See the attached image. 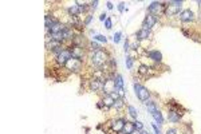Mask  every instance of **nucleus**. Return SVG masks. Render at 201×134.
<instances>
[{
  "label": "nucleus",
  "instance_id": "f257e3e1",
  "mask_svg": "<svg viewBox=\"0 0 201 134\" xmlns=\"http://www.w3.org/2000/svg\"><path fill=\"white\" fill-rule=\"evenodd\" d=\"M109 54L103 50H99V51H95L93 52V55L90 58V62L94 67L99 69V71L105 74V67H107V60H109Z\"/></svg>",
  "mask_w": 201,
  "mask_h": 134
},
{
  "label": "nucleus",
  "instance_id": "f03ea898",
  "mask_svg": "<svg viewBox=\"0 0 201 134\" xmlns=\"http://www.w3.org/2000/svg\"><path fill=\"white\" fill-rule=\"evenodd\" d=\"M181 4L182 2H169L165 6V16H174L177 13H181Z\"/></svg>",
  "mask_w": 201,
  "mask_h": 134
},
{
  "label": "nucleus",
  "instance_id": "7ed1b4c3",
  "mask_svg": "<svg viewBox=\"0 0 201 134\" xmlns=\"http://www.w3.org/2000/svg\"><path fill=\"white\" fill-rule=\"evenodd\" d=\"M134 91H136V95L140 101H142V102L149 101L150 91L147 90L145 86H142V84H140V83H134Z\"/></svg>",
  "mask_w": 201,
  "mask_h": 134
},
{
  "label": "nucleus",
  "instance_id": "20e7f679",
  "mask_svg": "<svg viewBox=\"0 0 201 134\" xmlns=\"http://www.w3.org/2000/svg\"><path fill=\"white\" fill-rule=\"evenodd\" d=\"M71 58H73V56H71V51H70V48H69V47H66L65 50L59 54V55H56V56H55V62H56V65H58V66L65 67V66H66V63L71 59Z\"/></svg>",
  "mask_w": 201,
  "mask_h": 134
},
{
  "label": "nucleus",
  "instance_id": "39448f33",
  "mask_svg": "<svg viewBox=\"0 0 201 134\" xmlns=\"http://www.w3.org/2000/svg\"><path fill=\"white\" fill-rule=\"evenodd\" d=\"M147 12H149L150 15H154V16H158V15H161V13H164L165 12L164 3H161V2H153L149 7H147Z\"/></svg>",
  "mask_w": 201,
  "mask_h": 134
},
{
  "label": "nucleus",
  "instance_id": "423d86ee",
  "mask_svg": "<svg viewBox=\"0 0 201 134\" xmlns=\"http://www.w3.org/2000/svg\"><path fill=\"white\" fill-rule=\"evenodd\" d=\"M82 66H83V62L79 60V59H75V58H71V59L66 63V70L69 71H74V73H78V71L82 70Z\"/></svg>",
  "mask_w": 201,
  "mask_h": 134
},
{
  "label": "nucleus",
  "instance_id": "0eeeda50",
  "mask_svg": "<svg viewBox=\"0 0 201 134\" xmlns=\"http://www.w3.org/2000/svg\"><path fill=\"white\" fill-rule=\"evenodd\" d=\"M103 79L102 78H93L90 79L89 82V87H90L91 91H95V93H99V91H103Z\"/></svg>",
  "mask_w": 201,
  "mask_h": 134
},
{
  "label": "nucleus",
  "instance_id": "6e6552de",
  "mask_svg": "<svg viewBox=\"0 0 201 134\" xmlns=\"http://www.w3.org/2000/svg\"><path fill=\"white\" fill-rule=\"evenodd\" d=\"M125 123H126V121H125L123 118H115V119H111L109 125H110L111 130H113L114 133H122L123 127H125Z\"/></svg>",
  "mask_w": 201,
  "mask_h": 134
},
{
  "label": "nucleus",
  "instance_id": "1a4fd4ad",
  "mask_svg": "<svg viewBox=\"0 0 201 134\" xmlns=\"http://www.w3.org/2000/svg\"><path fill=\"white\" fill-rule=\"evenodd\" d=\"M69 48H70V51H71V56L75 58V59H79V60L83 62V59L86 58V48L77 47V46H71Z\"/></svg>",
  "mask_w": 201,
  "mask_h": 134
},
{
  "label": "nucleus",
  "instance_id": "9d476101",
  "mask_svg": "<svg viewBox=\"0 0 201 134\" xmlns=\"http://www.w3.org/2000/svg\"><path fill=\"white\" fill-rule=\"evenodd\" d=\"M157 22H158V17H157V16L147 13L146 17L144 19V22H142V27H141V28H144V30H149V31H150V30L156 26V23H157Z\"/></svg>",
  "mask_w": 201,
  "mask_h": 134
},
{
  "label": "nucleus",
  "instance_id": "9b49d317",
  "mask_svg": "<svg viewBox=\"0 0 201 134\" xmlns=\"http://www.w3.org/2000/svg\"><path fill=\"white\" fill-rule=\"evenodd\" d=\"M71 43H73V46H77V47H83V48L89 47V42H87L86 39H84L83 35H80V34L74 35V38H73V40H71Z\"/></svg>",
  "mask_w": 201,
  "mask_h": 134
},
{
  "label": "nucleus",
  "instance_id": "f8f14e48",
  "mask_svg": "<svg viewBox=\"0 0 201 134\" xmlns=\"http://www.w3.org/2000/svg\"><path fill=\"white\" fill-rule=\"evenodd\" d=\"M180 20L182 23H189V22L194 20V13L192 10H184L180 13Z\"/></svg>",
  "mask_w": 201,
  "mask_h": 134
},
{
  "label": "nucleus",
  "instance_id": "ddd939ff",
  "mask_svg": "<svg viewBox=\"0 0 201 134\" xmlns=\"http://www.w3.org/2000/svg\"><path fill=\"white\" fill-rule=\"evenodd\" d=\"M99 102L102 103V106H103V110H109L113 107L114 102H115V98H113L111 95H103Z\"/></svg>",
  "mask_w": 201,
  "mask_h": 134
},
{
  "label": "nucleus",
  "instance_id": "4468645a",
  "mask_svg": "<svg viewBox=\"0 0 201 134\" xmlns=\"http://www.w3.org/2000/svg\"><path fill=\"white\" fill-rule=\"evenodd\" d=\"M181 113H178V111L176 110H172V109H169L168 111V119H169V122H172V123H178L181 121Z\"/></svg>",
  "mask_w": 201,
  "mask_h": 134
},
{
  "label": "nucleus",
  "instance_id": "2eb2a0df",
  "mask_svg": "<svg viewBox=\"0 0 201 134\" xmlns=\"http://www.w3.org/2000/svg\"><path fill=\"white\" fill-rule=\"evenodd\" d=\"M150 36V31L149 30H144V28H140L137 31L136 34V39L137 40H145V39H149Z\"/></svg>",
  "mask_w": 201,
  "mask_h": 134
},
{
  "label": "nucleus",
  "instance_id": "dca6fc26",
  "mask_svg": "<svg viewBox=\"0 0 201 134\" xmlns=\"http://www.w3.org/2000/svg\"><path fill=\"white\" fill-rule=\"evenodd\" d=\"M146 55L154 62H158V63L162 62V54H161L160 51H147Z\"/></svg>",
  "mask_w": 201,
  "mask_h": 134
},
{
  "label": "nucleus",
  "instance_id": "f3484780",
  "mask_svg": "<svg viewBox=\"0 0 201 134\" xmlns=\"http://www.w3.org/2000/svg\"><path fill=\"white\" fill-rule=\"evenodd\" d=\"M133 132H136L134 122H129V121H126V123H125V127H123V130H122V134H132Z\"/></svg>",
  "mask_w": 201,
  "mask_h": 134
},
{
  "label": "nucleus",
  "instance_id": "a211bd4d",
  "mask_svg": "<svg viewBox=\"0 0 201 134\" xmlns=\"http://www.w3.org/2000/svg\"><path fill=\"white\" fill-rule=\"evenodd\" d=\"M145 105H146V109L147 110H149V113L151 114V113H154V111L156 110H158V107H157V103H156V102L154 101H146L145 102Z\"/></svg>",
  "mask_w": 201,
  "mask_h": 134
},
{
  "label": "nucleus",
  "instance_id": "6ab92c4d",
  "mask_svg": "<svg viewBox=\"0 0 201 134\" xmlns=\"http://www.w3.org/2000/svg\"><path fill=\"white\" fill-rule=\"evenodd\" d=\"M114 82H115V89H123V78L121 74H117L114 78Z\"/></svg>",
  "mask_w": 201,
  "mask_h": 134
},
{
  "label": "nucleus",
  "instance_id": "aec40b11",
  "mask_svg": "<svg viewBox=\"0 0 201 134\" xmlns=\"http://www.w3.org/2000/svg\"><path fill=\"white\" fill-rule=\"evenodd\" d=\"M151 115H153V118L156 119V122H158L160 125L164 123V117H162V114H161L160 110H156L154 113H151Z\"/></svg>",
  "mask_w": 201,
  "mask_h": 134
},
{
  "label": "nucleus",
  "instance_id": "412c9836",
  "mask_svg": "<svg viewBox=\"0 0 201 134\" xmlns=\"http://www.w3.org/2000/svg\"><path fill=\"white\" fill-rule=\"evenodd\" d=\"M123 106H125V99L123 98H117L115 102H114V105H113V107L114 109H117V110H121Z\"/></svg>",
  "mask_w": 201,
  "mask_h": 134
},
{
  "label": "nucleus",
  "instance_id": "4be33fe9",
  "mask_svg": "<svg viewBox=\"0 0 201 134\" xmlns=\"http://www.w3.org/2000/svg\"><path fill=\"white\" fill-rule=\"evenodd\" d=\"M127 111H129V115H130L132 118H137V115H138V110H137L134 106L129 105V106H127Z\"/></svg>",
  "mask_w": 201,
  "mask_h": 134
},
{
  "label": "nucleus",
  "instance_id": "5701e85b",
  "mask_svg": "<svg viewBox=\"0 0 201 134\" xmlns=\"http://www.w3.org/2000/svg\"><path fill=\"white\" fill-rule=\"evenodd\" d=\"M149 71H150V67H149V66L141 65L140 69H138V74H141V75H147V73H149Z\"/></svg>",
  "mask_w": 201,
  "mask_h": 134
},
{
  "label": "nucleus",
  "instance_id": "b1692460",
  "mask_svg": "<svg viewBox=\"0 0 201 134\" xmlns=\"http://www.w3.org/2000/svg\"><path fill=\"white\" fill-rule=\"evenodd\" d=\"M133 63H134L133 58H132V56H127V58H126V66H127V69H129V70H132V69H133Z\"/></svg>",
  "mask_w": 201,
  "mask_h": 134
},
{
  "label": "nucleus",
  "instance_id": "393cba45",
  "mask_svg": "<svg viewBox=\"0 0 201 134\" xmlns=\"http://www.w3.org/2000/svg\"><path fill=\"white\" fill-rule=\"evenodd\" d=\"M94 40H98V42H102V43L107 42L106 36H103V35H95V36H94Z\"/></svg>",
  "mask_w": 201,
  "mask_h": 134
},
{
  "label": "nucleus",
  "instance_id": "a878e982",
  "mask_svg": "<svg viewBox=\"0 0 201 134\" xmlns=\"http://www.w3.org/2000/svg\"><path fill=\"white\" fill-rule=\"evenodd\" d=\"M134 127H136V130H142V129H144V123L142 122H140V121H136V122H134Z\"/></svg>",
  "mask_w": 201,
  "mask_h": 134
},
{
  "label": "nucleus",
  "instance_id": "bb28decb",
  "mask_svg": "<svg viewBox=\"0 0 201 134\" xmlns=\"http://www.w3.org/2000/svg\"><path fill=\"white\" fill-rule=\"evenodd\" d=\"M105 27L107 30H111V27H113V22H111V17H107L105 20Z\"/></svg>",
  "mask_w": 201,
  "mask_h": 134
},
{
  "label": "nucleus",
  "instance_id": "cd10ccee",
  "mask_svg": "<svg viewBox=\"0 0 201 134\" xmlns=\"http://www.w3.org/2000/svg\"><path fill=\"white\" fill-rule=\"evenodd\" d=\"M91 20H93V15H91V13H87V15H86V19H84V22H83L84 26H89Z\"/></svg>",
  "mask_w": 201,
  "mask_h": 134
},
{
  "label": "nucleus",
  "instance_id": "c85d7f7f",
  "mask_svg": "<svg viewBox=\"0 0 201 134\" xmlns=\"http://www.w3.org/2000/svg\"><path fill=\"white\" fill-rule=\"evenodd\" d=\"M121 36H122V32H117V34H115L114 38H113L114 42H115V43H119V42H121Z\"/></svg>",
  "mask_w": 201,
  "mask_h": 134
},
{
  "label": "nucleus",
  "instance_id": "c756f323",
  "mask_svg": "<svg viewBox=\"0 0 201 134\" xmlns=\"http://www.w3.org/2000/svg\"><path fill=\"white\" fill-rule=\"evenodd\" d=\"M97 7H98V0H95V2H91V3H90V10H91V11H93V10L95 11Z\"/></svg>",
  "mask_w": 201,
  "mask_h": 134
},
{
  "label": "nucleus",
  "instance_id": "7c9ffc66",
  "mask_svg": "<svg viewBox=\"0 0 201 134\" xmlns=\"http://www.w3.org/2000/svg\"><path fill=\"white\" fill-rule=\"evenodd\" d=\"M177 133H178V132L176 130V129H168L165 134H177Z\"/></svg>",
  "mask_w": 201,
  "mask_h": 134
},
{
  "label": "nucleus",
  "instance_id": "2f4dec72",
  "mask_svg": "<svg viewBox=\"0 0 201 134\" xmlns=\"http://www.w3.org/2000/svg\"><path fill=\"white\" fill-rule=\"evenodd\" d=\"M151 126H153V129H154V133H156V134H161L160 129L157 127V125H156V123H151Z\"/></svg>",
  "mask_w": 201,
  "mask_h": 134
},
{
  "label": "nucleus",
  "instance_id": "473e14b6",
  "mask_svg": "<svg viewBox=\"0 0 201 134\" xmlns=\"http://www.w3.org/2000/svg\"><path fill=\"white\" fill-rule=\"evenodd\" d=\"M130 50V43H129V40H126V42H125V51H129Z\"/></svg>",
  "mask_w": 201,
  "mask_h": 134
},
{
  "label": "nucleus",
  "instance_id": "72a5a7b5",
  "mask_svg": "<svg viewBox=\"0 0 201 134\" xmlns=\"http://www.w3.org/2000/svg\"><path fill=\"white\" fill-rule=\"evenodd\" d=\"M118 10H119V12H123V10H125V3H119L118 4Z\"/></svg>",
  "mask_w": 201,
  "mask_h": 134
},
{
  "label": "nucleus",
  "instance_id": "f704fd0d",
  "mask_svg": "<svg viewBox=\"0 0 201 134\" xmlns=\"http://www.w3.org/2000/svg\"><path fill=\"white\" fill-rule=\"evenodd\" d=\"M107 19V15H106V13L103 12V13H101V16H99V20H102V22H105Z\"/></svg>",
  "mask_w": 201,
  "mask_h": 134
},
{
  "label": "nucleus",
  "instance_id": "c9c22d12",
  "mask_svg": "<svg viewBox=\"0 0 201 134\" xmlns=\"http://www.w3.org/2000/svg\"><path fill=\"white\" fill-rule=\"evenodd\" d=\"M106 6H107V8H109V10H111V8H113V3H111V2H107Z\"/></svg>",
  "mask_w": 201,
  "mask_h": 134
},
{
  "label": "nucleus",
  "instance_id": "e433bc0d",
  "mask_svg": "<svg viewBox=\"0 0 201 134\" xmlns=\"http://www.w3.org/2000/svg\"><path fill=\"white\" fill-rule=\"evenodd\" d=\"M141 134H150V133H149V132H146L145 129H142V130H141Z\"/></svg>",
  "mask_w": 201,
  "mask_h": 134
},
{
  "label": "nucleus",
  "instance_id": "4c0bfd02",
  "mask_svg": "<svg viewBox=\"0 0 201 134\" xmlns=\"http://www.w3.org/2000/svg\"><path fill=\"white\" fill-rule=\"evenodd\" d=\"M132 134H141V132L140 130H136V132H133Z\"/></svg>",
  "mask_w": 201,
  "mask_h": 134
}]
</instances>
